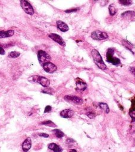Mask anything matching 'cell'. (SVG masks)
Instances as JSON below:
<instances>
[{"label": "cell", "mask_w": 135, "mask_h": 152, "mask_svg": "<svg viewBox=\"0 0 135 152\" xmlns=\"http://www.w3.org/2000/svg\"><path fill=\"white\" fill-rule=\"evenodd\" d=\"M92 55L93 59V61L98 67L103 70L107 69V65L104 63L103 58L101 57L99 52L96 49H93L92 51Z\"/></svg>", "instance_id": "1"}, {"label": "cell", "mask_w": 135, "mask_h": 152, "mask_svg": "<svg viewBox=\"0 0 135 152\" xmlns=\"http://www.w3.org/2000/svg\"><path fill=\"white\" fill-rule=\"evenodd\" d=\"M114 51L113 48L108 49L107 52V60L113 65H118L120 63V61L118 58L114 57Z\"/></svg>", "instance_id": "2"}, {"label": "cell", "mask_w": 135, "mask_h": 152, "mask_svg": "<svg viewBox=\"0 0 135 152\" xmlns=\"http://www.w3.org/2000/svg\"><path fill=\"white\" fill-rule=\"evenodd\" d=\"M38 58L39 63L42 65L46 63L50 62L51 60L50 56L44 51H39L38 52Z\"/></svg>", "instance_id": "3"}, {"label": "cell", "mask_w": 135, "mask_h": 152, "mask_svg": "<svg viewBox=\"0 0 135 152\" xmlns=\"http://www.w3.org/2000/svg\"><path fill=\"white\" fill-rule=\"evenodd\" d=\"M32 80L33 82L38 83L40 84H41L42 86L45 88H48L50 84V81L48 78L42 76H33L32 77Z\"/></svg>", "instance_id": "4"}, {"label": "cell", "mask_w": 135, "mask_h": 152, "mask_svg": "<svg viewBox=\"0 0 135 152\" xmlns=\"http://www.w3.org/2000/svg\"><path fill=\"white\" fill-rule=\"evenodd\" d=\"M20 4L23 10L27 13V14L33 15L34 14V10L32 7V6L30 5L29 3H28L26 0H21L20 1Z\"/></svg>", "instance_id": "5"}, {"label": "cell", "mask_w": 135, "mask_h": 152, "mask_svg": "<svg viewBox=\"0 0 135 152\" xmlns=\"http://www.w3.org/2000/svg\"><path fill=\"white\" fill-rule=\"evenodd\" d=\"M91 37L95 40H103L109 38L106 33L101 32L99 30H96L92 33Z\"/></svg>", "instance_id": "6"}, {"label": "cell", "mask_w": 135, "mask_h": 152, "mask_svg": "<svg viewBox=\"0 0 135 152\" xmlns=\"http://www.w3.org/2000/svg\"><path fill=\"white\" fill-rule=\"evenodd\" d=\"M64 99L67 102L75 103V104H77V105L82 104L83 102L82 99L79 97L70 96V95H67V96H64Z\"/></svg>", "instance_id": "7"}, {"label": "cell", "mask_w": 135, "mask_h": 152, "mask_svg": "<svg viewBox=\"0 0 135 152\" xmlns=\"http://www.w3.org/2000/svg\"><path fill=\"white\" fill-rule=\"evenodd\" d=\"M43 68L44 70L46 72H48V73H53V72H54L57 69V66L50 62H48L44 64L43 65Z\"/></svg>", "instance_id": "8"}, {"label": "cell", "mask_w": 135, "mask_h": 152, "mask_svg": "<svg viewBox=\"0 0 135 152\" xmlns=\"http://www.w3.org/2000/svg\"><path fill=\"white\" fill-rule=\"evenodd\" d=\"M76 84L77 89L79 90L83 91L87 88V84L85 82H84L82 80H81L79 78H77L76 79Z\"/></svg>", "instance_id": "9"}, {"label": "cell", "mask_w": 135, "mask_h": 152, "mask_svg": "<svg viewBox=\"0 0 135 152\" xmlns=\"http://www.w3.org/2000/svg\"><path fill=\"white\" fill-rule=\"evenodd\" d=\"M32 146V141L30 137L27 138L22 144V149L24 152L28 151Z\"/></svg>", "instance_id": "10"}, {"label": "cell", "mask_w": 135, "mask_h": 152, "mask_svg": "<svg viewBox=\"0 0 135 152\" xmlns=\"http://www.w3.org/2000/svg\"><path fill=\"white\" fill-rule=\"evenodd\" d=\"M49 37L50 38H51L52 40H54L55 42H56L57 43L60 44V45H62V46L65 45L64 41L63 40V39L61 38L59 35L54 34H51L49 35Z\"/></svg>", "instance_id": "11"}, {"label": "cell", "mask_w": 135, "mask_h": 152, "mask_svg": "<svg viewBox=\"0 0 135 152\" xmlns=\"http://www.w3.org/2000/svg\"><path fill=\"white\" fill-rule=\"evenodd\" d=\"M74 111L71 109H64L60 112V115L64 118H71L74 115Z\"/></svg>", "instance_id": "12"}, {"label": "cell", "mask_w": 135, "mask_h": 152, "mask_svg": "<svg viewBox=\"0 0 135 152\" xmlns=\"http://www.w3.org/2000/svg\"><path fill=\"white\" fill-rule=\"evenodd\" d=\"M57 24L58 28L62 32H65L69 30L68 26H67L64 22L59 20L57 22Z\"/></svg>", "instance_id": "13"}, {"label": "cell", "mask_w": 135, "mask_h": 152, "mask_svg": "<svg viewBox=\"0 0 135 152\" xmlns=\"http://www.w3.org/2000/svg\"><path fill=\"white\" fill-rule=\"evenodd\" d=\"M14 34H15V32L13 30L0 31V39L10 37V36H12Z\"/></svg>", "instance_id": "14"}, {"label": "cell", "mask_w": 135, "mask_h": 152, "mask_svg": "<svg viewBox=\"0 0 135 152\" xmlns=\"http://www.w3.org/2000/svg\"><path fill=\"white\" fill-rule=\"evenodd\" d=\"M48 148L54 152H62L63 149L55 143H51L48 145Z\"/></svg>", "instance_id": "15"}, {"label": "cell", "mask_w": 135, "mask_h": 152, "mask_svg": "<svg viewBox=\"0 0 135 152\" xmlns=\"http://www.w3.org/2000/svg\"><path fill=\"white\" fill-rule=\"evenodd\" d=\"M121 17L123 18H131L132 17H135V11H126L121 14Z\"/></svg>", "instance_id": "16"}, {"label": "cell", "mask_w": 135, "mask_h": 152, "mask_svg": "<svg viewBox=\"0 0 135 152\" xmlns=\"http://www.w3.org/2000/svg\"><path fill=\"white\" fill-rule=\"evenodd\" d=\"M99 105V107L101 108V109H102L103 110H104L107 114L109 113L110 109H109V106H108V105L107 103L101 102Z\"/></svg>", "instance_id": "17"}, {"label": "cell", "mask_w": 135, "mask_h": 152, "mask_svg": "<svg viewBox=\"0 0 135 152\" xmlns=\"http://www.w3.org/2000/svg\"><path fill=\"white\" fill-rule=\"evenodd\" d=\"M122 44L124 46V47H126L127 49H129L130 51H132V49L133 48V46L132 44H131V43H130L129 42H128L126 40H123L122 41Z\"/></svg>", "instance_id": "18"}, {"label": "cell", "mask_w": 135, "mask_h": 152, "mask_svg": "<svg viewBox=\"0 0 135 152\" xmlns=\"http://www.w3.org/2000/svg\"><path fill=\"white\" fill-rule=\"evenodd\" d=\"M40 124L44 125H46V126L50 127H56V125L53 122H52L51 121H50V120L45 121L42 122Z\"/></svg>", "instance_id": "19"}, {"label": "cell", "mask_w": 135, "mask_h": 152, "mask_svg": "<svg viewBox=\"0 0 135 152\" xmlns=\"http://www.w3.org/2000/svg\"><path fill=\"white\" fill-rule=\"evenodd\" d=\"M53 131H54V133H55L56 137L58 138H62L64 136V134L63 132L60 130L56 129V130H54Z\"/></svg>", "instance_id": "20"}, {"label": "cell", "mask_w": 135, "mask_h": 152, "mask_svg": "<svg viewBox=\"0 0 135 152\" xmlns=\"http://www.w3.org/2000/svg\"><path fill=\"white\" fill-rule=\"evenodd\" d=\"M130 115L132 118L133 121L135 120V102H133L132 109L130 111Z\"/></svg>", "instance_id": "21"}, {"label": "cell", "mask_w": 135, "mask_h": 152, "mask_svg": "<svg viewBox=\"0 0 135 152\" xmlns=\"http://www.w3.org/2000/svg\"><path fill=\"white\" fill-rule=\"evenodd\" d=\"M119 1L121 4H122L123 5H126V6L130 5L132 3V0H119Z\"/></svg>", "instance_id": "22"}, {"label": "cell", "mask_w": 135, "mask_h": 152, "mask_svg": "<svg viewBox=\"0 0 135 152\" xmlns=\"http://www.w3.org/2000/svg\"><path fill=\"white\" fill-rule=\"evenodd\" d=\"M109 11L110 15L111 16H114L116 13V10L112 4L109 6Z\"/></svg>", "instance_id": "23"}, {"label": "cell", "mask_w": 135, "mask_h": 152, "mask_svg": "<svg viewBox=\"0 0 135 152\" xmlns=\"http://www.w3.org/2000/svg\"><path fill=\"white\" fill-rule=\"evenodd\" d=\"M20 56V53L17 52H11L9 57L10 58H17Z\"/></svg>", "instance_id": "24"}, {"label": "cell", "mask_w": 135, "mask_h": 152, "mask_svg": "<svg viewBox=\"0 0 135 152\" xmlns=\"http://www.w3.org/2000/svg\"><path fill=\"white\" fill-rule=\"evenodd\" d=\"M52 109V108L51 106H46V107H45V111H44V113H47V112H50Z\"/></svg>", "instance_id": "25"}, {"label": "cell", "mask_w": 135, "mask_h": 152, "mask_svg": "<svg viewBox=\"0 0 135 152\" xmlns=\"http://www.w3.org/2000/svg\"><path fill=\"white\" fill-rule=\"evenodd\" d=\"M87 116H88V117H89L90 118H93L95 116V114L93 113V112H88V113H87L86 114Z\"/></svg>", "instance_id": "26"}, {"label": "cell", "mask_w": 135, "mask_h": 152, "mask_svg": "<svg viewBox=\"0 0 135 152\" xmlns=\"http://www.w3.org/2000/svg\"><path fill=\"white\" fill-rule=\"evenodd\" d=\"M77 9H70V10H66L65 12L67 13H72V12H75L76 11H77Z\"/></svg>", "instance_id": "27"}, {"label": "cell", "mask_w": 135, "mask_h": 152, "mask_svg": "<svg viewBox=\"0 0 135 152\" xmlns=\"http://www.w3.org/2000/svg\"><path fill=\"white\" fill-rule=\"evenodd\" d=\"M39 136H40V137H45V138H47V137H49V135L48 134H45V133H40V134H39Z\"/></svg>", "instance_id": "28"}, {"label": "cell", "mask_w": 135, "mask_h": 152, "mask_svg": "<svg viewBox=\"0 0 135 152\" xmlns=\"http://www.w3.org/2000/svg\"><path fill=\"white\" fill-rule=\"evenodd\" d=\"M5 54V51L4 49L0 47V55H4Z\"/></svg>", "instance_id": "29"}, {"label": "cell", "mask_w": 135, "mask_h": 152, "mask_svg": "<svg viewBox=\"0 0 135 152\" xmlns=\"http://www.w3.org/2000/svg\"><path fill=\"white\" fill-rule=\"evenodd\" d=\"M130 71L135 76V67H131L130 68Z\"/></svg>", "instance_id": "30"}, {"label": "cell", "mask_w": 135, "mask_h": 152, "mask_svg": "<svg viewBox=\"0 0 135 152\" xmlns=\"http://www.w3.org/2000/svg\"><path fill=\"white\" fill-rule=\"evenodd\" d=\"M69 152H77V151L76 150H75V149H71V150H70L69 151Z\"/></svg>", "instance_id": "31"}, {"label": "cell", "mask_w": 135, "mask_h": 152, "mask_svg": "<svg viewBox=\"0 0 135 152\" xmlns=\"http://www.w3.org/2000/svg\"><path fill=\"white\" fill-rule=\"evenodd\" d=\"M93 1H98V0H93Z\"/></svg>", "instance_id": "32"}, {"label": "cell", "mask_w": 135, "mask_h": 152, "mask_svg": "<svg viewBox=\"0 0 135 152\" xmlns=\"http://www.w3.org/2000/svg\"><path fill=\"white\" fill-rule=\"evenodd\" d=\"M130 152H132V151H130Z\"/></svg>", "instance_id": "33"}]
</instances>
